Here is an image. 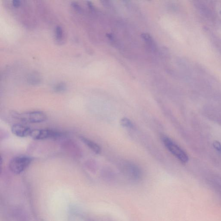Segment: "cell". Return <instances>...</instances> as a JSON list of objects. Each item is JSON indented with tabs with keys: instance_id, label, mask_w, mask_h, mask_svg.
I'll return each mask as SVG.
<instances>
[{
	"instance_id": "10",
	"label": "cell",
	"mask_w": 221,
	"mask_h": 221,
	"mask_svg": "<svg viewBox=\"0 0 221 221\" xmlns=\"http://www.w3.org/2000/svg\"><path fill=\"white\" fill-rule=\"evenodd\" d=\"M120 124L122 127L128 128H133L134 127V124L132 121L128 118H124L120 120Z\"/></svg>"
},
{
	"instance_id": "2",
	"label": "cell",
	"mask_w": 221,
	"mask_h": 221,
	"mask_svg": "<svg viewBox=\"0 0 221 221\" xmlns=\"http://www.w3.org/2000/svg\"><path fill=\"white\" fill-rule=\"evenodd\" d=\"M14 118L25 123H39L47 119V115L41 111H32L22 113H13Z\"/></svg>"
},
{
	"instance_id": "12",
	"label": "cell",
	"mask_w": 221,
	"mask_h": 221,
	"mask_svg": "<svg viewBox=\"0 0 221 221\" xmlns=\"http://www.w3.org/2000/svg\"><path fill=\"white\" fill-rule=\"evenodd\" d=\"M213 146L214 148L219 152H221V144L219 142L215 141L213 142Z\"/></svg>"
},
{
	"instance_id": "5",
	"label": "cell",
	"mask_w": 221,
	"mask_h": 221,
	"mask_svg": "<svg viewBox=\"0 0 221 221\" xmlns=\"http://www.w3.org/2000/svg\"><path fill=\"white\" fill-rule=\"evenodd\" d=\"M63 134L59 131L48 129L32 130L30 136L34 140H43L47 139H57L62 137Z\"/></svg>"
},
{
	"instance_id": "9",
	"label": "cell",
	"mask_w": 221,
	"mask_h": 221,
	"mask_svg": "<svg viewBox=\"0 0 221 221\" xmlns=\"http://www.w3.org/2000/svg\"><path fill=\"white\" fill-rule=\"evenodd\" d=\"M41 82V77L37 73H32L28 77L27 82L30 85H38Z\"/></svg>"
},
{
	"instance_id": "4",
	"label": "cell",
	"mask_w": 221,
	"mask_h": 221,
	"mask_svg": "<svg viewBox=\"0 0 221 221\" xmlns=\"http://www.w3.org/2000/svg\"><path fill=\"white\" fill-rule=\"evenodd\" d=\"M122 173L129 180L137 181L140 180L142 177V172L139 167L130 162L123 163L121 166Z\"/></svg>"
},
{
	"instance_id": "7",
	"label": "cell",
	"mask_w": 221,
	"mask_h": 221,
	"mask_svg": "<svg viewBox=\"0 0 221 221\" xmlns=\"http://www.w3.org/2000/svg\"><path fill=\"white\" fill-rule=\"evenodd\" d=\"M79 138L80 140L87 146L94 153L96 154H99L101 153V149L100 146L94 141L83 136H80Z\"/></svg>"
},
{
	"instance_id": "1",
	"label": "cell",
	"mask_w": 221,
	"mask_h": 221,
	"mask_svg": "<svg viewBox=\"0 0 221 221\" xmlns=\"http://www.w3.org/2000/svg\"><path fill=\"white\" fill-rule=\"evenodd\" d=\"M32 160V157L26 155H19L13 157L9 162V169L14 174H21L29 167Z\"/></svg>"
},
{
	"instance_id": "8",
	"label": "cell",
	"mask_w": 221,
	"mask_h": 221,
	"mask_svg": "<svg viewBox=\"0 0 221 221\" xmlns=\"http://www.w3.org/2000/svg\"><path fill=\"white\" fill-rule=\"evenodd\" d=\"M54 38L56 42L62 45L65 42V33L62 27L61 26H57L54 31Z\"/></svg>"
},
{
	"instance_id": "6",
	"label": "cell",
	"mask_w": 221,
	"mask_h": 221,
	"mask_svg": "<svg viewBox=\"0 0 221 221\" xmlns=\"http://www.w3.org/2000/svg\"><path fill=\"white\" fill-rule=\"evenodd\" d=\"M32 130L29 127L21 124H15L11 127V131L13 134L20 137L30 136Z\"/></svg>"
},
{
	"instance_id": "3",
	"label": "cell",
	"mask_w": 221,
	"mask_h": 221,
	"mask_svg": "<svg viewBox=\"0 0 221 221\" xmlns=\"http://www.w3.org/2000/svg\"><path fill=\"white\" fill-rule=\"evenodd\" d=\"M161 140L166 148L181 162L186 163L188 161V157L186 153L171 139L163 136L161 137Z\"/></svg>"
},
{
	"instance_id": "11",
	"label": "cell",
	"mask_w": 221,
	"mask_h": 221,
	"mask_svg": "<svg viewBox=\"0 0 221 221\" xmlns=\"http://www.w3.org/2000/svg\"><path fill=\"white\" fill-rule=\"evenodd\" d=\"M66 85L63 83H60L56 84L54 87V91L56 93H62L64 92L66 89Z\"/></svg>"
}]
</instances>
